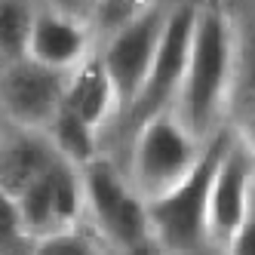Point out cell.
Segmentation results:
<instances>
[{"mask_svg":"<svg viewBox=\"0 0 255 255\" xmlns=\"http://www.w3.org/2000/svg\"><path fill=\"white\" fill-rule=\"evenodd\" d=\"M234 59H237V37H234L231 19L215 6H197L191 52H188L178 99H175L178 105L175 117L200 141L215 126V117L228 99Z\"/></svg>","mask_w":255,"mask_h":255,"instance_id":"6da1fadb","label":"cell"},{"mask_svg":"<svg viewBox=\"0 0 255 255\" xmlns=\"http://www.w3.org/2000/svg\"><path fill=\"white\" fill-rule=\"evenodd\" d=\"M231 135L218 132L209 138L194 169L175 181L169 191H163L148 200V218L154 243L172 252H191L206 240V209H209V188L218 169Z\"/></svg>","mask_w":255,"mask_h":255,"instance_id":"7a4b0ae2","label":"cell"},{"mask_svg":"<svg viewBox=\"0 0 255 255\" xmlns=\"http://www.w3.org/2000/svg\"><path fill=\"white\" fill-rule=\"evenodd\" d=\"M83 200L86 212L93 215L96 228L105 234V240L123 255H144L154 243L151 218H148V200L135 185H129L111 163L93 160L83 172Z\"/></svg>","mask_w":255,"mask_h":255,"instance_id":"3957f363","label":"cell"},{"mask_svg":"<svg viewBox=\"0 0 255 255\" xmlns=\"http://www.w3.org/2000/svg\"><path fill=\"white\" fill-rule=\"evenodd\" d=\"M203 148L200 138L188 132V126L175 114H154L138 123L135 148H132V185L135 191L151 200L163 191H169L181 181L194 163L200 160Z\"/></svg>","mask_w":255,"mask_h":255,"instance_id":"277c9868","label":"cell"},{"mask_svg":"<svg viewBox=\"0 0 255 255\" xmlns=\"http://www.w3.org/2000/svg\"><path fill=\"white\" fill-rule=\"evenodd\" d=\"M166 15L169 12H160L157 6H148L144 12H138L132 22L120 25L114 31L111 43L102 52L99 62H102L108 80L114 86L120 111H129L132 102L141 93L144 80H148V71L154 65L163 28H166Z\"/></svg>","mask_w":255,"mask_h":255,"instance_id":"5b68a950","label":"cell"},{"mask_svg":"<svg viewBox=\"0 0 255 255\" xmlns=\"http://www.w3.org/2000/svg\"><path fill=\"white\" fill-rule=\"evenodd\" d=\"M22 212V225L28 240H40L46 234H59L77 228L80 212L86 209L83 178L74 163L56 160L52 166L15 197Z\"/></svg>","mask_w":255,"mask_h":255,"instance_id":"8992f818","label":"cell"},{"mask_svg":"<svg viewBox=\"0 0 255 255\" xmlns=\"http://www.w3.org/2000/svg\"><path fill=\"white\" fill-rule=\"evenodd\" d=\"M252 200H255V148L243 138H231L209 188L206 240L225 246L246 222Z\"/></svg>","mask_w":255,"mask_h":255,"instance_id":"52a82bcc","label":"cell"},{"mask_svg":"<svg viewBox=\"0 0 255 255\" xmlns=\"http://www.w3.org/2000/svg\"><path fill=\"white\" fill-rule=\"evenodd\" d=\"M194 19H197V6H191V3L178 6L166 15V28H163V37L157 46L154 65L148 71V80H144L132 108L126 111L129 120H135V126L144 123L148 117H154V114H163L166 105L178 99L181 77H185V65H188V52H191Z\"/></svg>","mask_w":255,"mask_h":255,"instance_id":"ba28073f","label":"cell"},{"mask_svg":"<svg viewBox=\"0 0 255 255\" xmlns=\"http://www.w3.org/2000/svg\"><path fill=\"white\" fill-rule=\"evenodd\" d=\"M65 74L22 59L0 71V105L22 129H46L62 108Z\"/></svg>","mask_w":255,"mask_h":255,"instance_id":"9c48e42d","label":"cell"},{"mask_svg":"<svg viewBox=\"0 0 255 255\" xmlns=\"http://www.w3.org/2000/svg\"><path fill=\"white\" fill-rule=\"evenodd\" d=\"M28 59L49 71H74L86 59V31L68 12H40L34 15Z\"/></svg>","mask_w":255,"mask_h":255,"instance_id":"30bf717a","label":"cell"},{"mask_svg":"<svg viewBox=\"0 0 255 255\" xmlns=\"http://www.w3.org/2000/svg\"><path fill=\"white\" fill-rule=\"evenodd\" d=\"M62 108L71 111L74 117L86 120L89 126H96V129L108 120L111 111H120L114 86H111V80H108V74H105V68H102L99 59H83L68 74Z\"/></svg>","mask_w":255,"mask_h":255,"instance_id":"8fae6325","label":"cell"},{"mask_svg":"<svg viewBox=\"0 0 255 255\" xmlns=\"http://www.w3.org/2000/svg\"><path fill=\"white\" fill-rule=\"evenodd\" d=\"M59 160L56 148L46 144L43 138L19 135L12 141L0 144V188L19 197L31 181H37L52 163Z\"/></svg>","mask_w":255,"mask_h":255,"instance_id":"7c38bea8","label":"cell"},{"mask_svg":"<svg viewBox=\"0 0 255 255\" xmlns=\"http://www.w3.org/2000/svg\"><path fill=\"white\" fill-rule=\"evenodd\" d=\"M49 129V138H52V148L56 154L74 166H86V163L96 160V126H89L86 120L74 117L71 111L59 108V114L52 117V123L46 126Z\"/></svg>","mask_w":255,"mask_h":255,"instance_id":"4fadbf2b","label":"cell"},{"mask_svg":"<svg viewBox=\"0 0 255 255\" xmlns=\"http://www.w3.org/2000/svg\"><path fill=\"white\" fill-rule=\"evenodd\" d=\"M34 15L22 0H0V71L28 59Z\"/></svg>","mask_w":255,"mask_h":255,"instance_id":"5bb4252c","label":"cell"},{"mask_svg":"<svg viewBox=\"0 0 255 255\" xmlns=\"http://www.w3.org/2000/svg\"><path fill=\"white\" fill-rule=\"evenodd\" d=\"M28 255H102V249L80 228H71V231H59V234L40 237V240H31Z\"/></svg>","mask_w":255,"mask_h":255,"instance_id":"9a60e30c","label":"cell"},{"mask_svg":"<svg viewBox=\"0 0 255 255\" xmlns=\"http://www.w3.org/2000/svg\"><path fill=\"white\" fill-rule=\"evenodd\" d=\"M25 243L31 240L22 225L19 203H15V197L9 191L0 188V255H19Z\"/></svg>","mask_w":255,"mask_h":255,"instance_id":"2e32d148","label":"cell"},{"mask_svg":"<svg viewBox=\"0 0 255 255\" xmlns=\"http://www.w3.org/2000/svg\"><path fill=\"white\" fill-rule=\"evenodd\" d=\"M148 9V0H96V15L105 28L117 31L120 25L132 22L138 12Z\"/></svg>","mask_w":255,"mask_h":255,"instance_id":"e0dca14e","label":"cell"},{"mask_svg":"<svg viewBox=\"0 0 255 255\" xmlns=\"http://www.w3.org/2000/svg\"><path fill=\"white\" fill-rule=\"evenodd\" d=\"M225 252L228 255H255V200H252V209L246 215V222L240 225V231L225 243Z\"/></svg>","mask_w":255,"mask_h":255,"instance_id":"ac0fdd59","label":"cell"},{"mask_svg":"<svg viewBox=\"0 0 255 255\" xmlns=\"http://www.w3.org/2000/svg\"><path fill=\"white\" fill-rule=\"evenodd\" d=\"M252 114H255V77H252Z\"/></svg>","mask_w":255,"mask_h":255,"instance_id":"d6986e66","label":"cell"}]
</instances>
